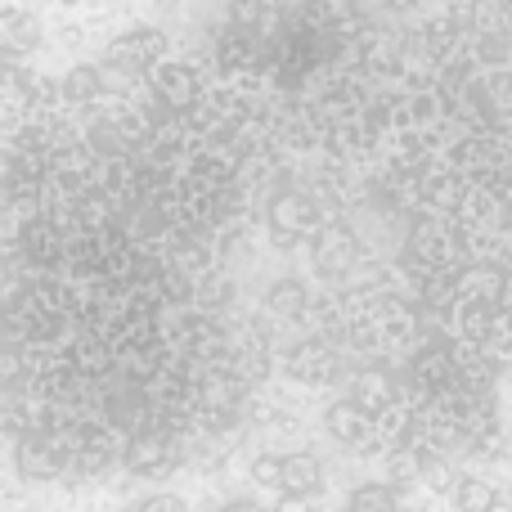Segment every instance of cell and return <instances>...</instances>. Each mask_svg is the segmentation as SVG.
<instances>
[{
  "mask_svg": "<svg viewBox=\"0 0 512 512\" xmlns=\"http://www.w3.org/2000/svg\"><path fill=\"white\" fill-rule=\"evenodd\" d=\"M319 207L310 203L306 194H279L270 203V239L279 243V248H292V243L310 239V234H319Z\"/></svg>",
  "mask_w": 512,
  "mask_h": 512,
  "instance_id": "1",
  "label": "cell"
},
{
  "mask_svg": "<svg viewBox=\"0 0 512 512\" xmlns=\"http://www.w3.org/2000/svg\"><path fill=\"white\" fill-rule=\"evenodd\" d=\"M355 234L342 230V225H324V230L315 234V270L324 274V279H337V274H346L355 265Z\"/></svg>",
  "mask_w": 512,
  "mask_h": 512,
  "instance_id": "2",
  "label": "cell"
},
{
  "mask_svg": "<svg viewBox=\"0 0 512 512\" xmlns=\"http://www.w3.org/2000/svg\"><path fill=\"white\" fill-rule=\"evenodd\" d=\"M162 50H167V36H162L158 27H140V32H126L122 41L113 45L108 63H113V68H126V72H144L158 63Z\"/></svg>",
  "mask_w": 512,
  "mask_h": 512,
  "instance_id": "3",
  "label": "cell"
},
{
  "mask_svg": "<svg viewBox=\"0 0 512 512\" xmlns=\"http://www.w3.org/2000/svg\"><path fill=\"white\" fill-rule=\"evenodd\" d=\"M288 373L297 382H328L337 373V351H333V346H324L319 337L297 342L288 351Z\"/></svg>",
  "mask_w": 512,
  "mask_h": 512,
  "instance_id": "4",
  "label": "cell"
},
{
  "mask_svg": "<svg viewBox=\"0 0 512 512\" xmlns=\"http://www.w3.org/2000/svg\"><path fill=\"white\" fill-rule=\"evenodd\" d=\"M153 95L167 108H189L198 99V77L185 63H158L153 68Z\"/></svg>",
  "mask_w": 512,
  "mask_h": 512,
  "instance_id": "5",
  "label": "cell"
},
{
  "mask_svg": "<svg viewBox=\"0 0 512 512\" xmlns=\"http://www.w3.org/2000/svg\"><path fill=\"white\" fill-rule=\"evenodd\" d=\"M324 490V468L315 454H283V490L288 499H315Z\"/></svg>",
  "mask_w": 512,
  "mask_h": 512,
  "instance_id": "6",
  "label": "cell"
},
{
  "mask_svg": "<svg viewBox=\"0 0 512 512\" xmlns=\"http://www.w3.org/2000/svg\"><path fill=\"white\" fill-rule=\"evenodd\" d=\"M324 427L337 445H364V436H369V414L346 396V400H333V405H328Z\"/></svg>",
  "mask_w": 512,
  "mask_h": 512,
  "instance_id": "7",
  "label": "cell"
},
{
  "mask_svg": "<svg viewBox=\"0 0 512 512\" xmlns=\"http://www.w3.org/2000/svg\"><path fill=\"white\" fill-rule=\"evenodd\" d=\"M351 400L373 418V414H382V409L396 400V382H391L387 369H360L351 378Z\"/></svg>",
  "mask_w": 512,
  "mask_h": 512,
  "instance_id": "8",
  "label": "cell"
},
{
  "mask_svg": "<svg viewBox=\"0 0 512 512\" xmlns=\"http://www.w3.org/2000/svg\"><path fill=\"white\" fill-rule=\"evenodd\" d=\"M167 459H171V450L158 436H135V441L126 445V468H131L135 477H158V472L167 468Z\"/></svg>",
  "mask_w": 512,
  "mask_h": 512,
  "instance_id": "9",
  "label": "cell"
},
{
  "mask_svg": "<svg viewBox=\"0 0 512 512\" xmlns=\"http://www.w3.org/2000/svg\"><path fill=\"white\" fill-rule=\"evenodd\" d=\"M454 508L459 512H495L499 508V486L486 477H459L454 481Z\"/></svg>",
  "mask_w": 512,
  "mask_h": 512,
  "instance_id": "10",
  "label": "cell"
},
{
  "mask_svg": "<svg viewBox=\"0 0 512 512\" xmlns=\"http://www.w3.org/2000/svg\"><path fill=\"white\" fill-rule=\"evenodd\" d=\"M346 512H400V499L391 486L369 481V486H355L351 495H346Z\"/></svg>",
  "mask_w": 512,
  "mask_h": 512,
  "instance_id": "11",
  "label": "cell"
},
{
  "mask_svg": "<svg viewBox=\"0 0 512 512\" xmlns=\"http://www.w3.org/2000/svg\"><path fill=\"white\" fill-rule=\"evenodd\" d=\"M99 90H104V72H99L95 63H77V68L63 77V95H68L72 104H86V99H95Z\"/></svg>",
  "mask_w": 512,
  "mask_h": 512,
  "instance_id": "12",
  "label": "cell"
},
{
  "mask_svg": "<svg viewBox=\"0 0 512 512\" xmlns=\"http://www.w3.org/2000/svg\"><path fill=\"white\" fill-rule=\"evenodd\" d=\"M301 301H306V288H301V279H279L270 288V310H274V315H297Z\"/></svg>",
  "mask_w": 512,
  "mask_h": 512,
  "instance_id": "13",
  "label": "cell"
},
{
  "mask_svg": "<svg viewBox=\"0 0 512 512\" xmlns=\"http://www.w3.org/2000/svg\"><path fill=\"white\" fill-rule=\"evenodd\" d=\"M18 468H23L27 477H41L45 481V477H54V472H59V463H54L36 441H23V445H18Z\"/></svg>",
  "mask_w": 512,
  "mask_h": 512,
  "instance_id": "14",
  "label": "cell"
},
{
  "mask_svg": "<svg viewBox=\"0 0 512 512\" xmlns=\"http://www.w3.org/2000/svg\"><path fill=\"white\" fill-rule=\"evenodd\" d=\"M252 481L261 490H283V454H256L252 459Z\"/></svg>",
  "mask_w": 512,
  "mask_h": 512,
  "instance_id": "15",
  "label": "cell"
},
{
  "mask_svg": "<svg viewBox=\"0 0 512 512\" xmlns=\"http://www.w3.org/2000/svg\"><path fill=\"white\" fill-rule=\"evenodd\" d=\"M135 512H189V504L180 495H153L144 504H135Z\"/></svg>",
  "mask_w": 512,
  "mask_h": 512,
  "instance_id": "16",
  "label": "cell"
},
{
  "mask_svg": "<svg viewBox=\"0 0 512 512\" xmlns=\"http://www.w3.org/2000/svg\"><path fill=\"white\" fill-rule=\"evenodd\" d=\"M221 512H265V508L256 504V499H234V504H225Z\"/></svg>",
  "mask_w": 512,
  "mask_h": 512,
  "instance_id": "17",
  "label": "cell"
}]
</instances>
